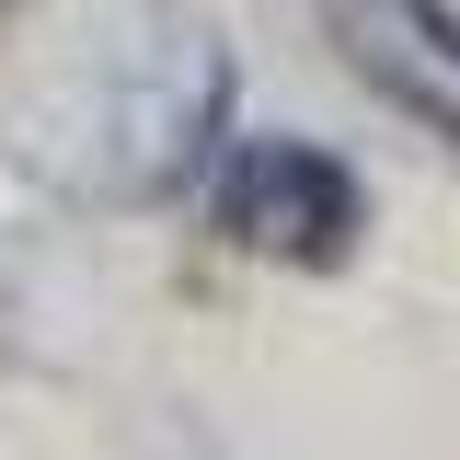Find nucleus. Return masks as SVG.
<instances>
[{
  "label": "nucleus",
  "instance_id": "obj_1",
  "mask_svg": "<svg viewBox=\"0 0 460 460\" xmlns=\"http://www.w3.org/2000/svg\"><path fill=\"white\" fill-rule=\"evenodd\" d=\"M219 230L265 265H345L357 230H368V196L311 138H242L219 162Z\"/></svg>",
  "mask_w": 460,
  "mask_h": 460
},
{
  "label": "nucleus",
  "instance_id": "obj_2",
  "mask_svg": "<svg viewBox=\"0 0 460 460\" xmlns=\"http://www.w3.org/2000/svg\"><path fill=\"white\" fill-rule=\"evenodd\" d=\"M357 69H368V81H380V93H392V104L460 162V93H449V81H426V69H414V58H392V47H357Z\"/></svg>",
  "mask_w": 460,
  "mask_h": 460
}]
</instances>
